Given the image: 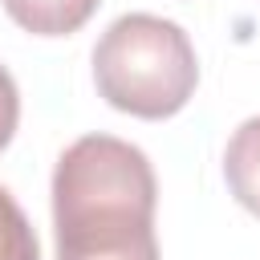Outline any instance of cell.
I'll return each instance as SVG.
<instances>
[{
    "label": "cell",
    "instance_id": "277c9868",
    "mask_svg": "<svg viewBox=\"0 0 260 260\" xmlns=\"http://www.w3.org/2000/svg\"><path fill=\"white\" fill-rule=\"evenodd\" d=\"M4 12L24 28V32H37V37H65V32H77L102 0H0Z\"/></svg>",
    "mask_w": 260,
    "mask_h": 260
},
{
    "label": "cell",
    "instance_id": "7a4b0ae2",
    "mask_svg": "<svg viewBox=\"0 0 260 260\" xmlns=\"http://www.w3.org/2000/svg\"><path fill=\"white\" fill-rule=\"evenodd\" d=\"M93 81L114 110L158 122L191 102L199 61L175 20L126 12L93 45Z\"/></svg>",
    "mask_w": 260,
    "mask_h": 260
},
{
    "label": "cell",
    "instance_id": "5b68a950",
    "mask_svg": "<svg viewBox=\"0 0 260 260\" xmlns=\"http://www.w3.org/2000/svg\"><path fill=\"white\" fill-rule=\"evenodd\" d=\"M0 260H41L37 232L4 187H0Z\"/></svg>",
    "mask_w": 260,
    "mask_h": 260
},
{
    "label": "cell",
    "instance_id": "6da1fadb",
    "mask_svg": "<svg viewBox=\"0 0 260 260\" xmlns=\"http://www.w3.org/2000/svg\"><path fill=\"white\" fill-rule=\"evenodd\" d=\"M158 183L150 158L114 138L85 134L53 171L57 260H158Z\"/></svg>",
    "mask_w": 260,
    "mask_h": 260
},
{
    "label": "cell",
    "instance_id": "3957f363",
    "mask_svg": "<svg viewBox=\"0 0 260 260\" xmlns=\"http://www.w3.org/2000/svg\"><path fill=\"white\" fill-rule=\"evenodd\" d=\"M223 179H228L232 195H236L252 215H260V114L248 118V122H240L236 134L228 138Z\"/></svg>",
    "mask_w": 260,
    "mask_h": 260
},
{
    "label": "cell",
    "instance_id": "8992f818",
    "mask_svg": "<svg viewBox=\"0 0 260 260\" xmlns=\"http://www.w3.org/2000/svg\"><path fill=\"white\" fill-rule=\"evenodd\" d=\"M16 122H20V93H16V81H12V73L0 65V150L12 142V134H16Z\"/></svg>",
    "mask_w": 260,
    "mask_h": 260
}]
</instances>
